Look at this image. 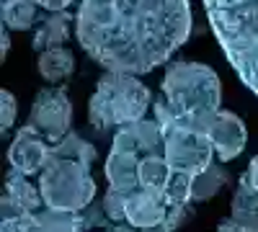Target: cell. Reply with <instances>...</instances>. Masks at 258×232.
<instances>
[{"label":"cell","mask_w":258,"mask_h":232,"mask_svg":"<svg viewBox=\"0 0 258 232\" xmlns=\"http://www.w3.org/2000/svg\"><path fill=\"white\" fill-rule=\"evenodd\" d=\"M8 49H11V36H8V31L3 29V52H0V54H3V59H6V54H8Z\"/></svg>","instance_id":"obj_26"},{"label":"cell","mask_w":258,"mask_h":232,"mask_svg":"<svg viewBox=\"0 0 258 232\" xmlns=\"http://www.w3.org/2000/svg\"><path fill=\"white\" fill-rule=\"evenodd\" d=\"M230 181L227 171L220 165H212L207 173L197 176V181H194V201H204V199H212L214 194L220 191V188Z\"/></svg>","instance_id":"obj_19"},{"label":"cell","mask_w":258,"mask_h":232,"mask_svg":"<svg viewBox=\"0 0 258 232\" xmlns=\"http://www.w3.org/2000/svg\"><path fill=\"white\" fill-rule=\"evenodd\" d=\"M163 106H165V103H163ZM170 116H173V114H170ZM176 121H181L183 126H191V129L207 134L212 139V144H214V152H217V158L222 163L235 160L245 150V142H248L245 124H243L240 116H235L232 111L220 109V111H212V114H202V116H194V119H176Z\"/></svg>","instance_id":"obj_7"},{"label":"cell","mask_w":258,"mask_h":232,"mask_svg":"<svg viewBox=\"0 0 258 232\" xmlns=\"http://www.w3.org/2000/svg\"><path fill=\"white\" fill-rule=\"evenodd\" d=\"M227 62L258 96V0H204Z\"/></svg>","instance_id":"obj_3"},{"label":"cell","mask_w":258,"mask_h":232,"mask_svg":"<svg viewBox=\"0 0 258 232\" xmlns=\"http://www.w3.org/2000/svg\"><path fill=\"white\" fill-rule=\"evenodd\" d=\"M0 232H41L39 214L31 212V214H21V217H8V219H3Z\"/></svg>","instance_id":"obj_20"},{"label":"cell","mask_w":258,"mask_h":232,"mask_svg":"<svg viewBox=\"0 0 258 232\" xmlns=\"http://www.w3.org/2000/svg\"><path fill=\"white\" fill-rule=\"evenodd\" d=\"M41 222V232H85L91 227L88 217L83 212H57V209H47V212H36Z\"/></svg>","instance_id":"obj_17"},{"label":"cell","mask_w":258,"mask_h":232,"mask_svg":"<svg viewBox=\"0 0 258 232\" xmlns=\"http://www.w3.org/2000/svg\"><path fill=\"white\" fill-rule=\"evenodd\" d=\"M39 204H44L41 191L29 183V176L11 171L3 186V219L8 217H21V214H31L39 209Z\"/></svg>","instance_id":"obj_11"},{"label":"cell","mask_w":258,"mask_h":232,"mask_svg":"<svg viewBox=\"0 0 258 232\" xmlns=\"http://www.w3.org/2000/svg\"><path fill=\"white\" fill-rule=\"evenodd\" d=\"M163 103L176 119H194L202 114L220 111L222 83L220 75L202 62L178 59L170 62L163 75Z\"/></svg>","instance_id":"obj_4"},{"label":"cell","mask_w":258,"mask_h":232,"mask_svg":"<svg viewBox=\"0 0 258 232\" xmlns=\"http://www.w3.org/2000/svg\"><path fill=\"white\" fill-rule=\"evenodd\" d=\"M49 150L52 144L44 139V134L36 132L31 124H26L24 129H18V134L13 137L8 147V163L16 173L34 176V173H41V168L47 165Z\"/></svg>","instance_id":"obj_9"},{"label":"cell","mask_w":258,"mask_h":232,"mask_svg":"<svg viewBox=\"0 0 258 232\" xmlns=\"http://www.w3.org/2000/svg\"><path fill=\"white\" fill-rule=\"evenodd\" d=\"M170 178H173V171H170V165H168L163 152L142 155L140 168H137V181H140L142 191H150V194H155V196H160L165 201Z\"/></svg>","instance_id":"obj_13"},{"label":"cell","mask_w":258,"mask_h":232,"mask_svg":"<svg viewBox=\"0 0 258 232\" xmlns=\"http://www.w3.org/2000/svg\"><path fill=\"white\" fill-rule=\"evenodd\" d=\"M217 232H248V229H243L240 224H235L232 219H225V222L217 224Z\"/></svg>","instance_id":"obj_25"},{"label":"cell","mask_w":258,"mask_h":232,"mask_svg":"<svg viewBox=\"0 0 258 232\" xmlns=\"http://www.w3.org/2000/svg\"><path fill=\"white\" fill-rule=\"evenodd\" d=\"M150 101V88L137 75L103 72L88 101V119L96 129H121L145 119Z\"/></svg>","instance_id":"obj_5"},{"label":"cell","mask_w":258,"mask_h":232,"mask_svg":"<svg viewBox=\"0 0 258 232\" xmlns=\"http://www.w3.org/2000/svg\"><path fill=\"white\" fill-rule=\"evenodd\" d=\"M135 227H124V224H116V227H111L109 232H132Z\"/></svg>","instance_id":"obj_27"},{"label":"cell","mask_w":258,"mask_h":232,"mask_svg":"<svg viewBox=\"0 0 258 232\" xmlns=\"http://www.w3.org/2000/svg\"><path fill=\"white\" fill-rule=\"evenodd\" d=\"M186 217H188V206H170L168 214H165V219H163L158 227L142 229V232H173V229H178V227L183 224Z\"/></svg>","instance_id":"obj_22"},{"label":"cell","mask_w":258,"mask_h":232,"mask_svg":"<svg viewBox=\"0 0 258 232\" xmlns=\"http://www.w3.org/2000/svg\"><path fill=\"white\" fill-rule=\"evenodd\" d=\"M39 8H44L47 13H62L68 11V6H73V0H34Z\"/></svg>","instance_id":"obj_23"},{"label":"cell","mask_w":258,"mask_h":232,"mask_svg":"<svg viewBox=\"0 0 258 232\" xmlns=\"http://www.w3.org/2000/svg\"><path fill=\"white\" fill-rule=\"evenodd\" d=\"M230 219L248 232H258V194L250 186L248 176H243L238 181V191L232 196V217Z\"/></svg>","instance_id":"obj_15"},{"label":"cell","mask_w":258,"mask_h":232,"mask_svg":"<svg viewBox=\"0 0 258 232\" xmlns=\"http://www.w3.org/2000/svg\"><path fill=\"white\" fill-rule=\"evenodd\" d=\"M96 160L93 144L78 134H68L52 144L49 160L39 173V191L47 209L57 212H83L96 196L91 178V163Z\"/></svg>","instance_id":"obj_2"},{"label":"cell","mask_w":258,"mask_h":232,"mask_svg":"<svg viewBox=\"0 0 258 232\" xmlns=\"http://www.w3.org/2000/svg\"><path fill=\"white\" fill-rule=\"evenodd\" d=\"M188 0H80L75 36L106 72L145 75L191 36Z\"/></svg>","instance_id":"obj_1"},{"label":"cell","mask_w":258,"mask_h":232,"mask_svg":"<svg viewBox=\"0 0 258 232\" xmlns=\"http://www.w3.org/2000/svg\"><path fill=\"white\" fill-rule=\"evenodd\" d=\"M155 119L163 126V155L170 165V171L181 176H194V178L207 173L212 168V155H217L212 139L176 121L160 101L155 103Z\"/></svg>","instance_id":"obj_6"},{"label":"cell","mask_w":258,"mask_h":232,"mask_svg":"<svg viewBox=\"0 0 258 232\" xmlns=\"http://www.w3.org/2000/svg\"><path fill=\"white\" fill-rule=\"evenodd\" d=\"M75 70V57L68 47H57V49H47L39 52L36 59V72L44 78L47 83H62L68 80Z\"/></svg>","instance_id":"obj_16"},{"label":"cell","mask_w":258,"mask_h":232,"mask_svg":"<svg viewBox=\"0 0 258 232\" xmlns=\"http://www.w3.org/2000/svg\"><path fill=\"white\" fill-rule=\"evenodd\" d=\"M248 181H250V186L255 188V194H258V152L253 155V160H250V165H248Z\"/></svg>","instance_id":"obj_24"},{"label":"cell","mask_w":258,"mask_h":232,"mask_svg":"<svg viewBox=\"0 0 258 232\" xmlns=\"http://www.w3.org/2000/svg\"><path fill=\"white\" fill-rule=\"evenodd\" d=\"M29 124L44 134L49 144L62 142L70 134L73 124V101L64 88H41L31 103Z\"/></svg>","instance_id":"obj_8"},{"label":"cell","mask_w":258,"mask_h":232,"mask_svg":"<svg viewBox=\"0 0 258 232\" xmlns=\"http://www.w3.org/2000/svg\"><path fill=\"white\" fill-rule=\"evenodd\" d=\"M140 160H142V152L124 144L121 139H114L109 160H106V178H109V191H114L124 201L135 191H140V181H137Z\"/></svg>","instance_id":"obj_10"},{"label":"cell","mask_w":258,"mask_h":232,"mask_svg":"<svg viewBox=\"0 0 258 232\" xmlns=\"http://www.w3.org/2000/svg\"><path fill=\"white\" fill-rule=\"evenodd\" d=\"M16 114H18L16 96L3 88V93H0V129H3V134L16 124Z\"/></svg>","instance_id":"obj_21"},{"label":"cell","mask_w":258,"mask_h":232,"mask_svg":"<svg viewBox=\"0 0 258 232\" xmlns=\"http://www.w3.org/2000/svg\"><path fill=\"white\" fill-rule=\"evenodd\" d=\"M70 36V13H49L34 31V49L36 52H47V49H57L64 47V41Z\"/></svg>","instance_id":"obj_14"},{"label":"cell","mask_w":258,"mask_h":232,"mask_svg":"<svg viewBox=\"0 0 258 232\" xmlns=\"http://www.w3.org/2000/svg\"><path fill=\"white\" fill-rule=\"evenodd\" d=\"M124 212H126V222L129 227H135V229H153L158 227L165 214H168V204L155 196V194H150V191H135L132 196L126 199L124 204Z\"/></svg>","instance_id":"obj_12"},{"label":"cell","mask_w":258,"mask_h":232,"mask_svg":"<svg viewBox=\"0 0 258 232\" xmlns=\"http://www.w3.org/2000/svg\"><path fill=\"white\" fill-rule=\"evenodd\" d=\"M36 3L34 0H3V29L26 31L36 24Z\"/></svg>","instance_id":"obj_18"}]
</instances>
